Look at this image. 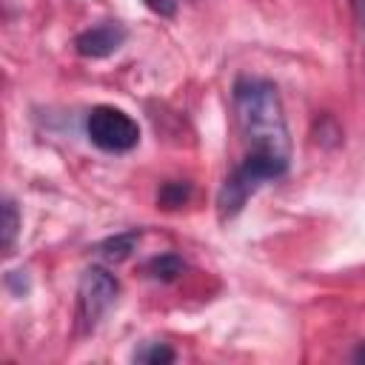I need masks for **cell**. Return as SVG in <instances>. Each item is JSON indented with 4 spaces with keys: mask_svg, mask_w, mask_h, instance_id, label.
Listing matches in <instances>:
<instances>
[{
    "mask_svg": "<svg viewBox=\"0 0 365 365\" xmlns=\"http://www.w3.org/2000/svg\"><path fill=\"white\" fill-rule=\"evenodd\" d=\"M134 362H143V365H165V362H174V351L165 342H145L143 348L134 351Z\"/></svg>",
    "mask_w": 365,
    "mask_h": 365,
    "instance_id": "8",
    "label": "cell"
},
{
    "mask_svg": "<svg viewBox=\"0 0 365 365\" xmlns=\"http://www.w3.org/2000/svg\"><path fill=\"white\" fill-rule=\"evenodd\" d=\"M120 291V282L106 268H88L77 285V328L80 334H88L97 328L103 314L114 305Z\"/></svg>",
    "mask_w": 365,
    "mask_h": 365,
    "instance_id": "3",
    "label": "cell"
},
{
    "mask_svg": "<svg viewBox=\"0 0 365 365\" xmlns=\"http://www.w3.org/2000/svg\"><path fill=\"white\" fill-rule=\"evenodd\" d=\"M354 3V14H356V23H359V31H362V43H365V0H351Z\"/></svg>",
    "mask_w": 365,
    "mask_h": 365,
    "instance_id": "11",
    "label": "cell"
},
{
    "mask_svg": "<svg viewBox=\"0 0 365 365\" xmlns=\"http://www.w3.org/2000/svg\"><path fill=\"white\" fill-rule=\"evenodd\" d=\"M231 106L245 151L217 191L220 220H234L265 182L285 177L291 165V137L277 86L265 77H237Z\"/></svg>",
    "mask_w": 365,
    "mask_h": 365,
    "instance_id": "1",
    "label": "cell"
},
{
    "mask_svg": "<svg viewBox=\"0 0 365 365\" xmlns=\"http://www.w3.org/2000/svg\"><path fill=\"white\" fill-rule=\"evenodd\" d=\"M354 362H365V342H362V345L354 351Z\"/></svg>",
    "mask_w": 365,
    "mask_h": 365,
    "instance_id": "12",
    "label": "cell"
},
{
    "mask_svg": "<svg viewBox=\"0 0 365 365\" xmlns=\"http://www.w3.org/2000/svg\"><path fill=\"white\" fill-rule=\"evenodd\" d=\"M86 134L106 154H125L140 143L137 120L114 106H94L86 117Z\"/></svg>",
    "mask_w": 365,
    "mask_h": 365,
    "instance_id": "2",
    "label": "cell"
},
{
    "mask_svg": "<svg viewBox=\"0 0 365 365\" xmlns=\"http://www.w3.org/2000/svg\"><path fill=\"white\" fill-rule=\"evenodd\" d=\"M182 271H185V262H182V257L174 254V251L157 254V257H151V259L143 265V274H145L148 279H157V282H174Z\"/></svg>",
    "mask_w": 365,
    "mask_h": 365,
    "instance_id": "5",
    "label": "cell"
},
{
    "mask_svg": "<svg viewBox=\"0 0 365 365\" xmlns=\"http://www.w3.org/2000/svg\"><path fill=\"white\" fill-rule=\"evenodd\" d=\"M154 14H160V17H174L177 14V3L180 0H143Z\"/></svg>",
    "mask_w": 365,
    "mask_h": 365,
    "instance_id": "10",
    "label": "cell"
},
{
    "mask_svg": "<svg viewBox=\"0 0 365 365\" xmlns=\"http://www.w3.org/2000/svg\"><path fill=\"white\" fill-rule=\"evenodd\" d=\"M137 242H140V231L131 228V231H123V234H114V237L103 240L97 245V254L103 259H108V262H123V259L131 257V251L137 248Z\"/></svg>",
    "mask_w": 365,
    "mask_h": 365,
    "instance_id": "6",
    "label": "cell"
},
{
    "mask_svg": "<svg viewBox=\"0 0 365 365\" xmlns=\"http://www.w3.org/2000/svg\"><path fill=\"white\" fill-rule=\"evenodd\" d=\"M128 31L123 23L117 20H106V23H97L86 31H80L74 37V48L80 57H88V60H103V57H111L114 51H120V46L125 43Z\"/></svg>",
    "mask_w": 365,
    "mask_h": 365,
    "instance_id": "4",
    "label": "cell"
},
{
    "mask_svg": "<svg viewBox=\"0 0 365 365\" xmlns=\"http://www.w3.org/2000/svg\"><path fill=\"white\" fill-rule=\"evenodd\" d=\"M188 197H191V185L188 182H165L160 188V205H165V208H177Z\"/></svg>",
    "mask_w": 365,
    "mask_h": 365,
    "instance_id": "9",
    "label": "cell"
},
{
    "mask_svg": "<svg viewBox=\"0 0 365 365\" xmlns=\"http://www.w3.org/2000/svg\"><path fill=\"white\" fill-rule=\"evenodd\" d=\"M20 211H17V202L14 200H3V228H0V245H3V254H11L14 242H17V234H20Z\"/></svg>",
    "mask_w": 365,
    "mask_h": 365,
    "instance_id": "7",
    "label": "cell"
}]
</instances>
